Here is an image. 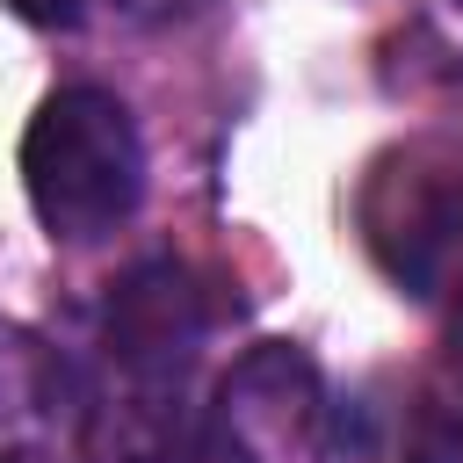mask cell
<instances>
[{
    "instance_id": "5",
    "label": "cell",
    "mask_w": 463,
    "mask_h": 463,
    "mask_svg": "<svg viewBox=\"0 0 463 463\" xmlns=\"http://www.w3.org/2000/svg\"><path fill=\"white\" fill-rule=\"evenodd\" d=\"M405 463H463V275H456V333H449V369L412 412Z\"/></svg>"
},
{
    "instance_id": "7",
    "label": "cell",
    "mask_w": 463,
    "mask_h": 463,
    "mask_svg": "<svg viewBox=\"0 0 463 463\" xmlns=\"http://www.w3.org/2000/svg\"><path fill=\"white\" fill-rule=\"evenodd\" d=\"M22 22H36V29H72L80 22V0H7Z\"/></svg>"
},
{
    "instance_id": "8",
    "label": "cell",
    "mask_w": 463,
    "mask_h": 463,
    "mask_svg": "<svg viewBox=\"0 0 463 463\" xmlns=\"http://www.w3.org/2000/svg\"><path fill=\"white\" fill-rule=\"evenodd\" d=\"M116 7H123L130 22H166V14H181L188 0H116Z\"/></svg>"
},
{
    "instance_id": "6",
    "label": "cell",
    "mask_w": 463,
    "mask_h": 463,
    "mask_svg": "<svg viewBox=\"0 0 463 463\" xmlns=\"http://www.w3.org/2000/svg\"><path fill=\"white\" fill-rule=\"evenodd\" d=\"M130 463H253L217 420H188V412H174L166 427H152L137 449H130Z\"/></svg>"
},
{
    "instance_id": "2",
    "label": "cell",
    "mask_w": 463,
    "mask_h": 463,
    "mask_svg": "<svg viewBox=\"0 0 463 463\" xmlns=\"http://www.w3.org/2000/svg\"><path fill=\"white\" fill-rule=\"evenodd\" d=\"M195 347H203V289L181 260H137L109 282L101 362H109L123 405H101V412H116L123 456L181 412V376H188Z\"/></svg>"
},
{
    "instance_id": "4",
    "label": "cell",
    "mask_w": 463,
    "mask_h": 463,
    "mask_svg": "<svg viewBox=\"0 0 463 463\" xmlns=\"http://www.w3.org/2000/svg\"><path fill=\"white\" fill-rule=\"evenodd\" d=\"M72 405H87V391L72 383V362L36 333L0 326V420H58Z\"/></svg>"
},
{
    "instance_id": "9",
    "label": "cell",
    "mask_w": 463,
    "mask_h": 463,
    "mask_svg": "<svg viewBox=\"0 0 463 463\" xmlns=\"http://www.w3.org/2000/svg\"><path fill=\"white\" fill-rule=\"evenodd\" d=\"M0 463H51L43 449H0Z\"/></svg>"
},
{
    "instance_id": "1",
    "label": "cell",
    "mask_w": 463,
    "mask_h": 463,
    "mask_svg": "<svg viewBox=\"0 0 463 463\" xmlns=\"http://www.w3.org/2000/svg\"><path fill=\"white\" fill-rule=\"evenodd\" d=\"M22 188L51 239H101L145 195V145L109 87H58L22 130Z\"/></svg>"
},
{
    "instance_id": "10",
    "label": "cell",
    "mask_w": 463,
    "mask_h": 463,
    "mask_svg": "<svg viewBox=\"0 0 463 463\" xmlns=\"http://www.w3.org/2000/svg\"><path fill=\"white\" fill-rule=\"evenodd\" d=\"M456 7H463V0H456Z\"/></svg>"
},
{
    "instance_id": "3",
    "label": "cell",
    "mask_w": 463,
    "mask_h": 463,
    "mask_svg": "<svg viewBox=\"0 0 463 463\" xmlns=\"http://www.w3.org/2000/svg\"><path fill=\"white\" fill-rule=\"evenodd\" d=\"M253 463H282V456H318L326 441V391H318V369L311 354L268 340L253 347L224 391H217V412H210Z\"/></svg>"
}]
</instances>
